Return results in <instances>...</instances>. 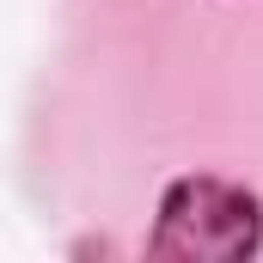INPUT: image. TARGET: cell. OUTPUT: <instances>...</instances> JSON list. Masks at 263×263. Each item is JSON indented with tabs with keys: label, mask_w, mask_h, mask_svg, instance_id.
Masks as SVG:
<instances>
[{
	"label": "cell",
	"mask_w": 263,
	"mask_h": 263,
	"mask_svg": "<svg viewBox=\"0 0 263 263\" xmlns=\"http://www.w3.org/2000/svg\"><path fill=\"white\" fill-rule=\"evenodd\" d=\"M147 251L165 263H251L263 251V202L227 178H178L159 196Z\"/></svg>",
	"instance_id": "cell-1"
}]
</instances>
